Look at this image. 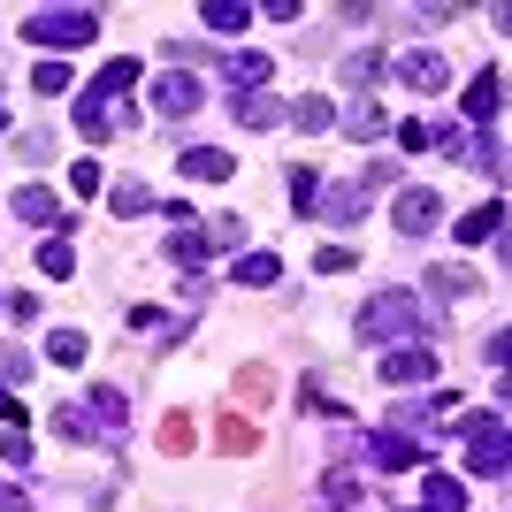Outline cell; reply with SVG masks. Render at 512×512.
Segmentation results:
<instances>
[{"label":"cell","instance_id":"1","mask_svg":"<svg viewBox=\"0 0 512 512\" xmlns=\"http://www.w3.org/2000/svg\"><path fill=\"white\" fill-rule=\"evenodd\" d=\"M360 337L367 344H428V306L421 291H375V299L360 306Z\"/></svg>","mask_w":512,"mask_h":512},{"label":"cell","instance_id":"2","mask_svg":"<svg viewBox=\"0 0 512 512\" xmlns=\"http://www.w3.org/2000/svg\"><path fill=\"white\" fill-rule=\"evenodd\" d=\"M23 39L46 46V54H77V46L100 39V16L92 8H39V16L23 23Z\"/></svg>","mask_w":512,"mask_h":512},{"label":"cell","instance_id":"3","mask_svg":"<svg viewBox=\"0 0 512 512\" xmlns=\"http://www.w3.org/2000/svg\"><path fill=\"white\" fill-rule=\"evenodd\" d=\"M459 428H467V474L505 482L512 474V428H497L490 413H459Z\"/></svg>","mask_w":512,"mask_h":512},{"label":"cell","instance_id":"4","mask_svg":"<svg viewBox=\"0 0 512 512\" xmlns=\"http://www.w3.org/2000/svg\"><path fill=\"white\" fill-rule=\"evenodd\" d=\"M360 459H367V467H375V474H406V467H421L428 451L413 444L406 428H367V444H360Z\"/></svg>","mask_w":512,"mask_h":512},{"label":"cell","instance_id":"5","mask_svg":"<svg viewBox=\"0 0 512 512\" xmlns=\"http://www.w3.org/2000/svg\"><path fill=\"white\" fill-rule=\"evenodd\" d=\"M85 413H92V436L100 444H123V428H130V398L115 383H92L85 390Z\"/></svg>","mask_w":512,"mask_h":512},{"label":"cell","instance_id":"6","mask_svg":"<svg viewBox=\"0 0 512 512\" xmlns=\"http://www.w3.org/2000/svg\"><path fill=\"white\" fill-rule=\"evenodd\" d=\"M383 383L390 390L436 383V344H398V352H383Z\"/></svg>","mask_w":512,"mask_h":512},{"label":"cell","instance_id":"7","mask_svg":"<svg viewBox=\"0 0 512 512\" xmlns=\"http://www.w3.org/2000/svg\"><path fill=\"white\" fill-rule=\"evenodd\" d=\"M8 207H16V222H31V230H62V237H69V222H77V214H69L62 199L46 192V184H23Z\"/></svg>","mask_w":512,"mask_h":512},{"label":"cell","instance_id":"8","mask_svg":"<svg viewBox=\"0 0 512 512\" xmlns=\"http://www.w3.org/2000/svg\"><path fill=\"white\" fill-rule=\"evenodd\" d=\"M398 85H413V92H444L451 85V69H444V54H436V46H413V54H398Z\"/></svg>","mask_w":512,"mask_h":512},{"label":"cell","instance_id":"9","mask_svg":"<svg viewBox=\"0 0 512 512\" xmlns=\"http://www.w3.org/2000/svg\"><path fill=\"white\" fill-rule=\"evenodd\" d=\"M176 169L192 176V184H230V176H237V161H230L222 146H184V153H176Z\"/></svg>","mask_w":512,"mask_h":512},{"label":"cell","instance_id":"10","mask_svg":"<svg viewBox=\"0 0 512 512\" xmlns=\"http://www.w3.org/2000/svg\"><path fill=\"white\" fill-rule=\"evenodd\" d=\"M505 100H512L505 77H497V69H482V77L467 85V100H459V107H467V123H497V115H505Z\"/></svg>","mask_w":512,"mask_h":512},{"label":"cell","instance_id":"11","mask_svg":"<svg viewBox=\"0 0 512 512\" xmlns=\"http://www.w3.org/2000/svg\"><path fill=\"white\" fill-rule=\"evenodd\" d=\"M436 222H444V199H436V192H421V184H413V192H398V230H406V237L436 230Z\"/></svg>","mask_w":512,"mask_h":512},{"label":"cell","instance_id":"12","mask_svg":"<svg viewBox=\"0 0 512 512\" xmlns=\"http://www.w3.org/2000/svg\"><path fill=\"white\" fill-rule=\"evenodd\" d=\"M153 107H161V115H192L199 107V77L192 69H169V77L153 85Z\"/></svg>","mask_w":512,"mask_h":512},{"label":"cell","instance_id":"13","mask_svg":"<svg viewBox=\"0 0 512 512\" xmlns=\"http://www.w3.org/2000/svg\"><path fill=\"white\" fill-rule=\"evenodd\" d=\"M222 77H230L237 92H260L268 77H276V62H268V54H253V46H237L230 62H222Z\"/></svg>","mask_w":512,"mask_h":512},{"label":"cell","instance_id":"14","mask_svg":"<svg viewBox=\"0 0 512 512\" xmlns=\"http://www.w3.org/2000/svg\"><path fill=\"white\" fill-rule=\"evenodd\" d=\"M321 222H360V214H367V192H360V184H321Z\"/></svg>","mask_w":512,"mask_h":512},{"label":"cell","instance_id":"15","mask_svg":"<svg viewBox=\"0 0 512 512\" xmlns=\"http://www.w3.org/2000/svg\"><path fill=\"white\" fill-rule=\"evenodd\" d=\"M421 512H467V482H459V474H428L421 482Z\"/></svg>","mask_w":512,"mask_h":512},{"label":"cell","instance_id":"16","mask_svg":"<svg viewBox=\"0 0 512 512\" xmlns=\"http://www.w3.org/2000/svg\"><path fill=\"white\" fill-rule=\"evenodd\" d=\"M283 123H291V130H306V138H314V130H329V123H337V107L321 100V92H306V100H291V107H283Z\"/></svg>","mask_w":512,"mask_h":512},{"label":"cell","instance_id":"17","mask_svg":"<svg viewBox=\"0 0 512 512\" xmlns=\"http://www.w3.org/2000/svg\"><path fill=\"white\" fill-rule=\"evenodd\" d=\"M230 115H237L245 130H268V123H283V100H268V92H237Z\"/></svg>","mask_w":512,"mask_h":512},{"label":"cell","instance_id":"18","mask_svg":"<svg viewBox=\"0 0 512 512\" xmlns=\"http://www.w3.org/2000/svg\"><path fill=\"white\" fill-rule=\"evenodd\" d=\"M383 54H375V46H367V54H344V92H352V100H367V85H375V77H383Z\"/></svg>","mask_w":512,"mask_h":512},{"label":"cell","instance_id":"19","mask_svg":"<svg viewBox=\"0 0 512 512\" xmlns=\"http://www.w3.org/2000/svg\"><path fill=\"white\" fill-rule=\"evenodd\" d=\"M337 123H344V130H352V138H360V146H367V138H383V130H390V115H383V107H375V100H352V107H344V115H337Z\"/></svg>","mask_w":512,"mask_h":512},{"label":"cell","instance_id":"20","mask_svg":"<svg viewBox=\"0 0 512 512\" xmlns=\"http://www.w3.org/2000/svg\"><path fill=\"white\" fill-rule=\"evenodd\" d=\"M237 283H245V291H276V283H283V260L276 253H245V260H237Z\"/></svg>","mask_w":512,"mask_h":512},{"label":"cell","instance_id":"21","mask_svg":"<svg viewBox=\"0 0 512 512\" xmlns=\"http://www.w3.org/2000/svg\"><path fill=\"white\" fill-rule=\"evenodd\" d=\"M130 85H138V62H130V54H115V62L100 69V85H92V100H107V107H115V100H123Z\"/></svg>","mask_w":512,"mask_h":512},{"label":"cell","instance_id":"22","mask_svg":"<svg viewBox=\"0 0 512 512\" xmlns=\"http://www.w3.org/2000/svg\"><path fill=\"white\" fill-rule=\"evenodd\" d=\"M199 23L230 39V31H245V23H253V8H245V0H207V8H199Z\"/></svg>","mask_w":512,"mask_h":512},{"label":"cell","instance_id":"23","mask_svg":"<svg viewBox=\"0 0 512 512\" xmlns=\"http://www.w3.org/2000/svg\"><path fill=\"white\" fill-rule=\"evenodd\" d=\"M497 222H505V207H497V199H482L474 214H459V245H482V237H497Z\"/></svg>","mask_w":512,"mask_h":512},{"label":"cell","instance_id":"24","mask_svg":"<svg viewBox=\"0 0 512 512\" xmlns=\"http://www.w3.org/2000/svg\"><path fill=\"white\" fill-rule=\"evenodd\" d=\"M77 130H85V138H115V107L92 100V92H77Z\"/></svg>","mask_w":512,"mask_h":512},{"label":"cell","instance_id":"25","mask_svg":"<svg viewBox=\"0 0 512 512\" xmlns=\"http://www.w3.org/2000/svg\"><path fill=\"white\" fill-rule=\"evenodd\" d=\"M169 260L184 268V276H192L199 260H207V230H199V222H192V230H169Z\"/></svg>","mask_w":512,"mask_h":512},{"label":"cell","instance_id":"26","mask_svg":"<svg viewBox=\"0 0 512 512\" xmlns=\"http://www.w3.org/2000/svg\"><path fill=\"white\" fill-rule=\"evenodd\" d=\"M321 497H329V505H360V467H329V474H321Z\"/></svg>","mask_w":512,"mask_h":512},{"label":"cell","instance_id":"27","mask_svg":"<svg viewBox=\"0 0 512 512\" xmlns=\"http://www.w3.org/2000/svg\"><path fill=\"white\" fill-rule=\"evenodd\" d=\"M85 352H92V344L77 337V329H54V337H46V360H54V367H85Z\"/></svg>","mask_w":512,"mask_h":512},{"label":"cell","instance_id":"28","mask_svg":"<svg viewBox=\"0 0 512 512\" xmlns=\"http://www.w3.org/2000/svg\"><path fill=\"white\" fill-rule=\"evenodd\" d=\"M107 207H115V214H146V207H153V192L138 184V176H123V184H107Z\"/></svg>","mask_w":512,"mask_h":512},{"label":"cell","instance_id":"29","mask_svg":"<svg viewBox=\"0 0 512 512\" xmlns=\"http://www.w3.org/2000/svg\"><path fill=\"white\" fill-rule=\"evenodd\" d=\"M428 283H436L444 299H467V291H474V268H459V260H444V268H428Z\"/></svg>","mask_w":512,"mask_h":512},{"label":"cell","instance_id":"30","mask_svg":"<svg viewBox=\"0 0 512 512\" xmlns=\"http://www.w3.org/2000/svg\"><path fill=\"white\" fill-rule=\"evenodd\" d=\"M31 85H39L46 100H62V92H77V77H69V62H39V69H31Z\"/></svg>","mask_w":512,"mask_h":512},{"label":"cell","instance_id":"31","mask_svg":"<svg viewBox=\"0 0 512 512\" xmlns=\"http://www.w3.org/2000/svg\"><path fill=\"white\" fill-rule=\"evenodd\" d=\"M39 268H46V276H77V253H69V237H46V245H39Z\"/></svg>","mask_w":512,"mask_h":512},{"label":"cell","instance_id":"32","mask_svg":"<svg viewBox=\"0 0 512 512\" xmlns=\"http://www.w3.org/2000/svg\"><path fill=\"white\" fill-rule=\"evenodd\" d=\"M291 199H299V214L321 207V169H291Z\"/></svg>","mask_w":512,"mask_h":512},{"label":"cell","instance_id":"33","mask_svg":"<svg viewBox=\"0 0 512 512\" xmlns=\"http://www.w3.org/2000/svg\"><path fill=\"white\" fill-rule=\"evenodd\" d=\"M54 436H69V444H85V436H92V413H85V406H62V413H54Z\"/></svg>","mask_w":512,"mask_h":512},{"label":"cell","instance_id":"34","mask_svg":"<svg viewBox=\"0 0 512 512\" xmlns=\"http://www.w3.org/2000/svg\"><path fill=\"white\" fill-rule=\"evenodd\" d=\"M23 375H31V352H23V344H0V383L16 390Z\"/></svg>","mask_w":512,"mask_h":512},{"label":"cell","instance_id":"35","mask_svg":"<svg viewBox=\"0 0 512 512\" xmlns=\"http://www.w3.org/2000/svg\"><path fill=\"white\" fill-rule=\"evenodd\" d=\"M100 184H107V176H100V161H77V169H69V192H77V199H92Z\"/></svg>","mask_w":512,"mask_h":512},{"label":"cell","instance_id":"36","mask_svg":"<svg viewBox=\"0 0 512 512\" xmlns=\"http://www.w3.org/2000/svg\"><path fill=\"white\" fill-rule=\"evenodd\" d=\"M398 146H406V153H428V123H398Z\"/></svg>","mask_w":512,"mask_h":512},{"label":"cell","instance_id":"37","mask_svg":"<svg viewBox=\"0 0 512 512\" xmlns=\"http://www.w3.org/2000/svg\"><path fill=\"white\" fill-rule=\"evenodd\" d=\"M0 459H8V467H23V459H31V444H23L16 428H8V436H0Z\"/></svg>","mask_w":512,"mask_h":512},{"label":"cell","instance_id":"38","mask_svg":"<svg viewBox=\"0 0 512 512\" xmlns=\"http://www.w3.org/2000/svg\"><path fill=\"white\" fill-rule=\"evenodd\" d=\"M482 352H490V360H497V367H512V329H497V337H490V344H482Z\"/></svg>","mask_w":512,"mask_h":512},{"label":"cell","instance_id":"39","mask_svg":"<svg viewBox=\"0 0 512 512\" xmlns=\"http://www.w3.org/2000/svg\"><path fill=\"white\" fill-rule=\"evenodd\" d=\"M0 512H31V497H23V490H0Z\"/></svg>","mask_w":512,"mask_h":512},{"label":"cell","instance_id":"40","mask_svg":"<svg viewBox=\"0 0 512 512\" xmlns=\"http://www.w3.org/2000/svg\"><path fill=\"white\" fill-rule=\"evenodd\" d=\"M497 253L512 260V214H505V222H497Z\"/></svg>","mask_w":512,"mask_h":512},{"label":"cell","instance_id":"41","mask_svg":"<svg viewBox=\"0 0 512 512\" xmlns=\"http://www.w3.org/2000/svg\"><path fill=\"white\" fill-rule=\"evenodd\" d=\"M490 23H497V31H512V0H505V8H490Z\"/></svg>","mask_w":512,"mask_h":512},{"label":"cell","instance_id":"42","mask_svg":"<svg viewBox=\"0 0 512 512\" xmlns=\"http://www.w3.org/2000/svg\"><path fill=\"white\" fill-rule=\"evenodd\" d=\"M497 398H505V406H512V375H505V390H497Z\"/></svg>","mask_w":512,"mask_h":512},{"label":"cell","instance_id":"43","mask_svg":"<svg viewBox=\"0 0 512 512\" xmlns=\"http://www.w3.org/2000/svg\"><path fill=\"white\" fill-rule=\"evenodd\" d=\"M0 130H8V107H0Z\"/></svg>","mask_w":512,"mask_h":512}]
</instances>
